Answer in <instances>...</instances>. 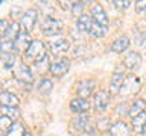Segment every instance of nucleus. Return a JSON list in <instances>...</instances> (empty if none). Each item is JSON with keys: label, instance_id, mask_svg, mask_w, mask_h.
<instances>
[{"label": "nucleus", "instance_id": "5701e85b", "mask_svg": "<svg viewBox=\"0 0 146 136\" xmlns=\"http://www.w3.org/2000/svg\"><path fill=\"white\" fill-rule=\"evenodd\" d=\"M145 126H146V112L137 115L135 118H132V129L135 131H141Z\"/></svg>", "mask_w": 146, "mask_h": 136}, {"label": "nucleus", "instance_id": "f03ea898", "mask_svg": "<svg viewBox=\"0 0 146 136\" xmlns=\"http://www.w3.org/2000/svg\"><path fill=\"white\" fill-rule=\"evenodd\" d=\"M62 29V23L56 20V18L53 17H46L44 21L41 23V30H43V33L46 36H55L58 35L59 32Z\"/></svg>", "mask_w": 146, "mask_h": 136}, {"label": "nucleus", "instance_id": "ddd939ff", "mask_svg": "<svg viewBox=\"0 0 146 136\" xmlns=\"http://www.w3.org/2000/svg\"><path fill=\"white\" fill-rule=\"evenodd\" d=\"M91 17L94 18L96 23H99V24H102L107 27L108 24V15L107 12L104 11V8L100 6V5H94L93 8H91Z\"/></svg>", "mask_w": 146, "mask_h": 136}, {"label": "nucleus", "instance_id": "c85d7f7f", "mask_svg": "<svg viewBox=\"0 0 146 136\" xmlns=\"http://www.w3.org/2000/svg\"><path fill=\"white\" fill-rule=\"evenodd\" d=\"M0 50H2V54L3 53H14L15 47H14V42H11V41H2Z\"/></svg>", "mask_w": 146, "mask_h": 136}, {"label": "nucleus", "instance_id": "f257e3e1", "mask_svg": "<svg viewBox=\"0 0 146 136\" xmlns=\"http://www.w3.org/2000/svg\"><path fill=\"white\" fill-rule=\"evenodd\" d=\"M26 61H34V62H38L40 59H43L46 56V45L41 42V41L35 39L32 41V44L29 45V48L26 50V53L23 54Z\"/></svg>", "mask_w": 146, "mask_h": 136}, {"label": "nucleus", "instance_id": "b1692460", "mask_svg": "<svg viewBox=\"0 0 146 136\" xmlns=\"http://www.w3.org/2000/svg\"><path fill=\"white\" fill-rule=\"evenodd\" d=\"M105 33H107V27L94 21V23H93V27H91L90 35H91V36H94V38H102Z\"/></svg>", "mask_w": 146, "mask_h": 136}, {"label": "nucleus", "instance_id": "2f4dec72", "mask_svg": "<svg viewBox=\"0 0 146 136\" xmlns=\"http://www.w3.org/2000/svg\"><path fill=\"white\" fill-rule=\"evenodd\" d=\"M135 44H137V45H140V47H143V48H146V33H140V35H137V38H135Z\"/></svg>", "mask_w": 146, "mask_h": 136}, {"label": "nucleus", "instance_id": "aec40b11", "mask_svg": "<svg viewBox=\"0 0 146 136\" xmlns=\"http://www.w3.org/2000/svg\"><path fill=\"white\" fill-rule=\"evenodd\" d=\"M129 47V38L128 36H122V38L116 39L114 42L111 44V52L114 53H122Z\"/></svg>", "mask_w": 146, "mask_h": 136}, {"label": "nucleus", "instance_id": "bb28decb", "mask_svg": "<svg viewBox=\"0 0 146 136\" xmlns=\"http://www.w3.org/2000/svg\"><path fill=\"white\" fill-rule=\"evenodd\" d=\"M2 113L5 116L11 118V120H14V118H17L18 115H20V110H18L17 107H6V106H2Z\"/></svg>", "mask_w": 146, "mask_h": 136}, {"label": "nucleus", "instance_id": "423d86ee", "mask_svg": "<svg viewBox=\"0 0 146 136\" xmlns=\"http://www.w3.org/2000/svg\"><path fill=\"white\" fill-rule=\"evenodd\" d=\"M140 88V80L137 79L135 76H128L125 77V82H123V86H122V89H120V94L123 95H129L132 92H137Z\"/></svg>", "mask_w": 146, "mask_h": 136}, {"label": "nucleus", "instance_id": "9b49d317", "mask_svg": "<svg viewBox=\"0 0 146 136\" xmlns=\"http://www.w3.org/2000/svg\"><path fill=\"white\" fill-rule=\"evenodd\" d=\"M90 101L87 98H75V100H72L70 101V109H72V112H75V113H85L87 110L90 109Z\"/></svg>", "mask_w": 146, "mask_h": 136}, {"label": "nucleus", "instance_id": "c9c22d12", "mask_svg": "<svg viewBox=\"0 0 146 136\" xmlns=\"http://www.w3.org/2000/svg\"><path fill=\"white\" fill-rule=\"evenodd\" d=\"M141 135H145V136H146V126L143 127V130H141Z\"/></svg>", "mask_w": 146, "mask_h": 136}, {"label": "nucleus", "instance_id": "4468645a", "mask_svg": "<svg viewBox=\"0 0 146 136\" xmlns=\"http://www.w3.org/2000/svg\"><path fill=\"white\" fill-rule=\"evenodd\" d=\"M110 133H111V136H129L131 135V130H129V127H128L126 122L117 121L116 124L111 126Z\"/></svg>", "mask_w": 146, "mask_h": 136}, {"label": "nucleus", "instance_id": "473e14b6", "mask_svg": "<svg viewBox=\"0 0 146 136\" xmlns=\"http://www.w3.org/2000/svg\"><path fill=\"white\" fill-rule=\"evenodd\" d=\"M98 127L100 130H105L107 127H110V120H108V118H105V120H99L98 121Z\"/></svg>", "mask_w": 146, "mask_h": 136}, {"label": "nucleus", "instance_id": "c756f323", "mask_svg": "<svg viewBox=\"0 0 146 136\" xmlns=\"http://www.w3.org/2000/svg\"><path fill=\"white\" fill-rule=\"evenodd\" d=\"M84 2H76V3H72V12H73V15H82V9H84Z\"/></svg>", "mask_w": 146, "mask_h": 136}, {"label": "nucleus", "instance_id": "1a4fd4ad", "mask_svg": "<svg viewBox=\"0 0 146 136\" xmlns=\"http://www.w3.org/2000/svg\"><path fill=\"white\" fill-rule=\"evenodd\" d=\"M123 82H125V76H123V73L122 71H116L111 76V80H110V91H111L113 94H120Z\"/></svg>", "mask_w": 146, "mask_h": 136}, {"label": "nucleus", "instance_id": "a878e982", "mask_svg": "<svg viewBox=\"0 0 146 136\" xmlns=\"http://www.w3.org/2000/svg\"><path fill=\"white\" fill-rule=\"evenodd\" d=\"M35 67H36V71H40V73H44V71L50 70V65H49V56H47V54H46L43 59H40L38 62H35Z\"/></svg>", "mask_w": 146, "mask_h": 136}, {"label": "nucleus", "instance_id": "cd10ccee", "mask_svg": "<svg viewBox=\"0 0 146 136\" xmlns=\"http://www.w3.org/2000/svg\"><path fill=\"white\" fill-rule=\"evenodd\" d=\"M52 80H49V79H43L40 82V85H38V91L41 94H49L50 92V89H52Z\"/></svg>", "mask_w": 146, "mask_h": 136}, {"label": "nucleus", "instance_id": "7ed1b4c3", "mask_svg": "<svg viewBox=\"0 0 146 136\" xmlns=\"http://www.w3.org/2000/svg\"><path fill=\"white\" fill-rule=\"evenodd\" d=\"M36 21H38V11L36 9H27L20 18V27L23 29V32L29 33L36 24Z\"/></svg>", "mask_w": 146, "mask_h": 136}, {"label": "nucleus", "instance_id": "412c9836", "mask_svg": "<svg viewBox=\"0 0 146 136\" xmlns=\"http://www.w3.org/2000/svg\"><path fill=\"white\" fill-rule=\"evenodd\" d=\"M75 126L79 130L87 131V133H93V126H91L88 116H85V115H81L79 118H76V120H75Z\"/></svg>", "mask_w": 146, "mask_h": 136}, {"label": "nucleus", "instance_id": "2eb2a0df", "mask_svg": "<svg viewBox=\"0 0 146 136\" xmlns=\"http://www.w3.org/2000/svg\"><path fill=\"white\" fill-rule=\"evenodd\" d=\"M93 20H91L90 15H87V14H82V15L78 18L76 21V27L79 32H87V33H90L91 32V27H93Z\"/></svg>", "mask_w": 146, "mask_h": 136}, {"label": "nucleus", "instance_id": "6e6552de", "mask_svg": "<svg viewBox=\"0 0 146 136\" xmlns=\"http://www.w3.org/2000/svg\"><path fill=\"white\" fill-rule=\"evenodd\" d=\"M32 44L31 35L27 32H21L20 35L17 36V39L14 41V47L18 53H26V50L29 48V45Z\"/></svg>", "mask_w": 146, "mask_h": 136}, {"label": "nucleus", "instance_id": "dca6fc26", "mask_svg": "<svg viewBox=\"0 0 146 136\" xmlns=\"http://www.w3.org/2000/svg\"><path fill=\"white\" fill-rule=\"evenodd\" d=\"M20 24H18V23H12V24H9L8 26V29L5 30V33L2 35V38H3V41H15L17 39V36L21 33L20 32Z\"/></svg>", "mask_w": 146, "mask_h": 136}, {"label": "nucleus", "instance_id": "9d476101", "mask_svg": "<svg viewBox=\"0 0 146 136\" xmlns=\"http://www.w3.org/2000/svg\"><path fill=\"white\" fill-rule=\"evenodd\" d=\"M14 76H15V79H18L20 82H26V83H31V82H32L31 68L27 67L26 63H21V65H18L15 70H14Z\"/></svg>", "mask_w": 146, "mask_h": 136}, {"label": "nucleus", "instance_id": "20e7f679", "mask_svg": "<svg viewBox=\"0 0 146 136\" xmlns=\"http://www.w3.org/2000/svg\"><path fill=\"white\" fill-rule=\"evenodd\" d=\"M110 100H111V94L108 92V91H104L100 89L94 95H93V106H94V110L96 112H100V110H105L110 103Z\"/></svg>", "mask_w": 146, "mask_h": 136}, {"label": "nucleus", "instance_id": "72a5a7b5", "mask_svg": "<svg viewBox=\"0 0 146 136\" xmlns=\"http://www.w3.org/2000/svg\"><path fill=\"white\" fill-rule=\"evenodd\" d=\"M113 5H116V6L120 8V9H126V8L131 6V2H119V0H114Z\"/></svg>", "mask_w": 146, "mask_h": 136}, {"label": "nucleus", "instance_id": "f704fd0d", "mask_svg": "<svg viewBox=\"0 0 146 136\" xmlns=\"http://www.w3.org/2000/svg\"><path fill=\"white\" fill-rule=\"evenodd\" d=\"M135 9H137L139 12L146 11V0H140V2H137V3H135Z\"/></svg>", "mask_w": 146, "mask_h": 136}, {"label": "nucleus", "instance_id": "0eeeda50", "mask_svg": "<svg viewBox=\"0 0 146 136\" xmlns=\"http://www.w3.org/2000/svg\"><path fill=\"white\" fill-rule=\"evenodd\" d=\"M68 68H70V61H68V59H58V61H55L53 63H50V73H52L55 77L64 76L68 71Z\"/></svg>", "mask_w": 146, "mask_h": 136}, {"label": "nucleus", "instance_id": "39448f33", "mask_svg": "<svg viewBox=\"0 0 146 136\" xmlns=\"http://www.w3.org/2000/svg\"><path fill=\"white\" fill-rule=\"evenodd\" d=\"M96 88V80L93 79H85V80H81L76 86V92L81 98H87L88 95L94 91Z\"/></svg>", "mask_w": 146, "mask_h": 136}, {"label": "nucleus", "instance_id": "f3484780", "mask_svg": "<svg viewBox=\"0 0 146 136\" xmlns=\"http://www.w3.org/2000/svg\"><path fill=\"white\" fill-rule=\"evenodd\" d=\"M0 101H2V106H6V107H17L18 103H20L17 95H14L12 92H8V91H3L0 94Z\"/></svg>", "mask_w": 146, "mask_h": 136}, {"label": "nucleus", "instance_id": "6ab92c4d", "mask_svg": "<svg viewBox=\"0 0 146 136\" xmlns=\"http://www.w3.org/2000/svg\"><path fill=\"white\" fill-rule=\"evenodd\" d=\"M145 109H146V101L143 98H139V100H135V101L131 104L129 110H128V115H129L131 118H135L137 115L143 113Z\"/></svg>", "mask_w": 146, "mask_h": 136}, {"label": "nucleus", "instance_id": "e433bc0d", "mask_svg": "<svg viewBox=\"0 0 146 136\" xmlns=\"http://www.w3.org/2000/svg\"><path fill=\"white\" fill-rule=\"evenodd\" d=\"M25 136H32V135H31V133H26V135H25Z\"/></svg>", "mask_w": 146, "mask_h": 136}, {"label": "nucleus", "instance_id": "4be33fe9", "mask_svg": "<svg viewBox=\"0 0 146 136\" xmlns=\"http://www.w3.org/2000/svg\"><path fill=\"white\" fill-rule=\"evenodd\" d=\"M27 131L25 130V126L20 122H12V126L9 127V130L5 133V136H25Z\"/></svg>", "mask_w": 146, "mask_h": 136}, {"label": "nucleus", "instance_id": "393cba45", "mask_svg": "<svg viewBox=\"0 0 146 136\" xmlns=\"http://www.w3.org/2000/svg\"><path fill=\"white\" fill-rule=\"evenodd\" d=\"M2 62H3V67L9 70V68L14 67V62H15V54L14 53H3L2 54Z\"/></svg>", "mask_w": 146, "mask_h": 136}, {"label": "nucleus", "instance_id": "7c9ffc66", "mask_svg": "<svg viewBox=\"0 0 146 136\" xmlns=\"http://www.w3.org/2000/svg\"><path fill=\"white\" fill-rule=\"evenodd\" d=\"M2 130L5 131V133H6V131L9 130V127L12 126V120L11 118H8V116H5V115H2Z\"/></svg>", "mask_w": 146, "mask_h": 136}, {"label": "nucleus", "instance_id": "f8f14e48", "mask_svg": "<svg viewBox=\"0 0 146 136\" xmlns=\"http://www.w3.org/2000/svg\"><path fill=\"white\" fill-rule=\"evenodd\" d=\"M123 65H125L128 70H135L141 65V56L140 53L137 52H131L126 54V58L123 59Z\"/></svg>", "mask_w": 146, "mask_h": 136}, {"label": "nucleus", "instance_id": "a211bd4d", "mask_svg": "<svg viewBox=\"0 0 146 136\" xmlns=\"http://www.w3.org/2000/svg\"><path fill=\"white\" fill-rule=\"evenodd\" d=\"M68 48H70V42H68L67 39H56V41H53V42H50V50H52L53 54L66 53Z\"/></svg>", "mask_w": 146, "mask_h": 136}]
</instances>
